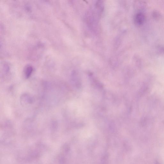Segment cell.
Segmentation results:
<instances>
[{"instance_id":"cell-1","label":"cell","mask_w":164,"mask_h":164,"mask_svg":"<svg viewBox=\"0 0 164 164\" xmlns=\"http://www.w3.org/2000/svg\"><path fill=\"white\" fill-rule=\"evenodd\" d=\"M33 71V68L31 66L28 65L26 68L25 70V75L27 78H29Z\"/></svg>"}]
</instances>
